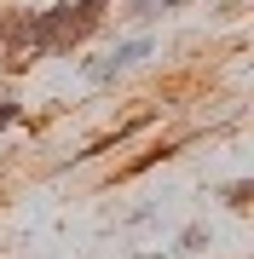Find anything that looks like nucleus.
<instances>
[{
    "label": "nucleus",
    "instance_id": "obj_1",
    "mask_svg": "<svg viewBox=\"0 0 254 259\" xmlns=\"http://www.w3.org/2000/svg\"><path fill=\"white\" fill-rule=\"evenodd\" d=\"M168 156H173V144H151V150H139L133 161H122V173H116V179H139L144 167H156V161H168Z\"/></svg>",
    "mask_w": 254,
    "mask_h": 259
},
{
    "label": "nucleus",
    "instance_id": "obj_2",
    "mask_svg": "<svg viewBox=\"0 0 254 259\" xmlns=\"http://www.w3.org/2000/svg\"><path fill=\"white\" fill-rule=\"evenodd\" d=\"M254 202V185H248V179H231V185H226V207H237V213H243Z\"/></svg>",
    "mask_w": 254,
    "mask_h": 259
},
{
    "label": "nucleus",
    "instance_id": "obj_3",
    "mask_svg": "<svg viewBox=\"0 0 254 259\" xmlns=\"http://www.w3.org/2000/svg\"><path fill=\"white\" fill-rule=\"evenodd\" d=\"M179 248H185V253L208 248V231H202V225H191V231H179Z\"/></svg>",
    "mask_w": 254,
    "mask_h": 259
},
{
    "label": "nucleus",
    "instance_id": "obj_4",
    "mask_svg": "<svg viewBox=\"0 0 254 259\" xmlns=\"http://www.w3.org/2000/svg\"><path fill=\"white\" fill-rule=\"evenodd\" d=\"M104 6H110V0H76V12H81L87 23H98V18H104Z\"/></svg>",
    "mask_w": 254,
    "mask_h": 259
},
{
    "label": "nucleus",
    "instance_id": "obj_5",
    "mask_svg": "<svg viewBox=\"0 0 254 259\" xmlns=\"http://www.w3.org/2000/svg\"><path fill=\"white\" fill-rule=\"evenodd\" d=\"M23 121V104H0V127H18Z\"/></svg>",
    "mask_w": 254,
    "mask_h": 259
},
{
    "label": "nucleus",
    "instance_id": "obj_6",
    "mask_svg": "<svg viewBox=\"0 0 254 259\" xmlns=\"http://www.w3.org/2000/svg\"><path fill=\"white\" fill-rule=\"evenodd\" d=\"M144 259H162V253H144Z\"/></svg>",
    "mask_w": 254,
    "mask_h": 259
}]
</instances>
